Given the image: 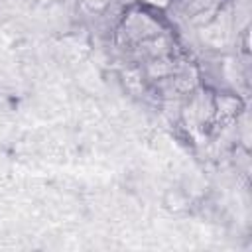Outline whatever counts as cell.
<instances>
[{"mask_svg":"<svg viewBox=\"0 0 252 252\" xmlns=\"http://www.w3.org/2000/svg\"><path fill=\"white\" fill-rule=\"evenodd\" d=\"M146 2H150V4H154V6H165V4H167V0H146Z\"/></svg>","mask_w":252,"mask_h":252,"instance_id":"cell-2","label":"cell"},{"mask_svg":"<svg viewBox=\"0 0 252 252\" xmlns=\"http://www.w3.org/2000/svg\"><path fill=\"white\" fill-rule=\"evenodd\" d=\"M163 205H165L167 211H171V213H179V211H183V209L187 207V197H185V193L173 189V191H167V193H165Z\"/></svg>","mask_w":252,"mask_h":252,"instance_id":"cell-1","label":"cell"}]
</instances>
